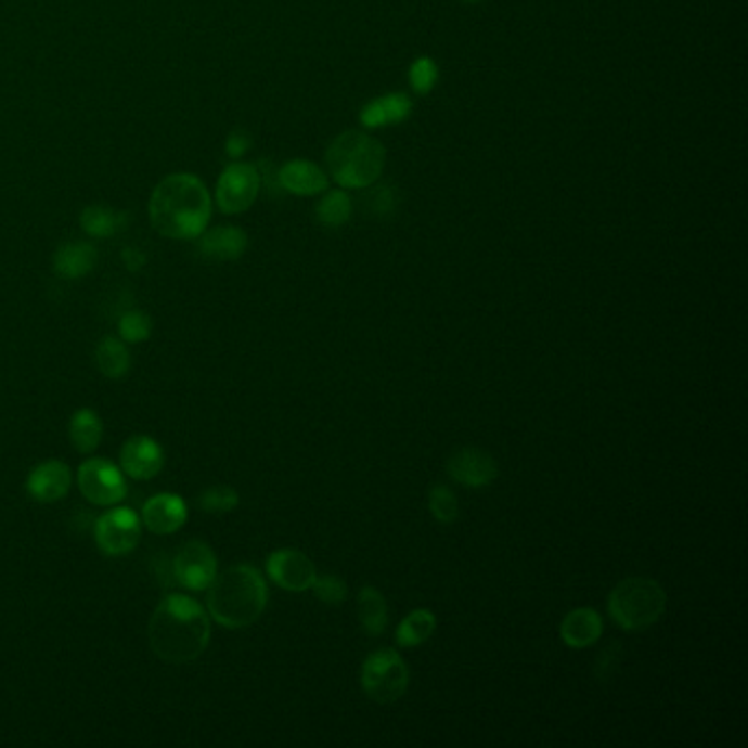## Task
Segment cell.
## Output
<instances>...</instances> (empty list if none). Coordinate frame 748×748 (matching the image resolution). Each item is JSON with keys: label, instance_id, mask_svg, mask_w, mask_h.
Returning <instances> with one entry per match:
<instances>
[{"label": "cell", "instance_id": "1", "mask_svg": "<svg viewBox=\"0 0 748 748\" xmlns=\"http://www.w3.org/2000/svg\"><path fill=\"white\" fill-rule=\"evenodd\" d=\"M147 639L160 661L171 666L194 663L211 641L209 612L192 597L167 595L150 619Z\"/></svg>", "mask_w": 748, "mask_h": 748}, {"label": "cell", "instance_id": "2", "mask_svg": "<svg viewBox=\"0 0 748 748\" xmlns=\"http://www.w3.org/2000/svg\"><path fill=\"white\" fill-rule=\"evenodd\" d=\"M152 227L171 240H196L211 222V196L194 173L163 178L150 198Z\"/></svg>", "mask_w": 748, "mask_h": 748}, {"label": "cell", "instance_id": "3", "mask_svg": "<svg viewBox=\"0 0 748 748\" xmlns=\"http://www.w3.org/2000/svg\"><path fill=\"white\" fill-rule=\"evenodd\" d=\"M207 591L209 615L229 630L253 626L268 606L266 580L253 565L229 567L216 576Z\"/></svg>", "mask_w": 748, "mask_h": 748}, {"label": "cell", "instance_id": "4", "mask_svg": "<svg viewBox=\"0 0 748 748\" xmlns=\"http://www.w3.org/2000/svg\"><path fill=\"white\" fill-rule=\"evenodd\" d=\"M385 160L383 143L360 130L338 134L325 152L330 176L343 190H366L376 184L385 171Z\"/></svg>", "mask_w": 748, "mask_h": 748}, {"label": "cell", "instance_id": "5", "mask_svg": "<svg viewBox=\"0 0 748 748\" xmlns=\"http://www.w3.org/2000/svg\"><path fill=\"white\" fill-rule=\"evenodd\" d=\"M668 608L666 589L652 578H626L608 595V615L626 632H641L657 623Z\"/></svg>", "mask_w": 748, "mask_h": 748}, {"label": "cell", "instance_id": "6", "mask_svg": "<svg viewBox=\"0 0 748 748\" xmlns=\"http://www.w3.org/2000/svg\"><path fill=\"white\" fill-rule=\"evenodd\" d=\"M409 666L394 647H383L371 652L360 670L362 692L381 705H391L400 700L409 689Z\"/></svg>", "mask_w": 748, "mask_h": 748}, {"label": "cell", "instance_id": "7", "mask_svg": "<svg viewBox=\"0 0 748 748\" xmlns=\"http://www.w3.org/2000/svg\"><path fill=\"white\" fill-rule=\"evenodd\" d=\"M77 486L86 501L100 507H113L128 494L121 467L108 459H88L77 470Z\"/></svg>", "mask_w": 748, "mask_h": 748}, {"label": "cell", "instance_id": "8", "mask_svg": "<svg viewBox=\"0 0 748 748\" xmlns=\"http://www.w3.org/2000/svg\"><path fill=\"white\" fill-rule=\"evenodd\" d=\"M261 176L255 165L248 163H231L220 180L216 190V201L222 214L237 216L253 207V203L259 196Z\"/></svg>", "mask_w": 748, "mask_h": 748}, {"label": "cell", "instance_id": "9", "mask_svg": "<svg viewBox=\"0 0 748 748\" xmlns=\"http://www.w3.org/2000/svg\"><path fill=\"white\" fill-rule=\"evenodd\" d=\"M176 582L186 591H207L218 576V559L214 549L203 540L184 542L171 565Z\"/></svg>", "mask_w": 748, "mask_h": 748}, {"label": "cell", "instance_id": "10", "mask_svg": "<svg viewBox=\"0 0 748 748\" xmlns=\"http://www.w3.org/2000/svg\"><path fill=\"white\" fill-rule=\"evenodd\" d=\"M268 578L288 593H306L317 580V567L299 549H276L266 559Z\"/></svg>", "mask_w": 748, "mask_h": 748}, {"label": "cell", "instance_id": "11", "mask_svg": "<svg viewBox=\"0 0 748 748\" xmlns=\"http://www.w3.org/2000/svg\"><path fill=\"white\" fill-rule=\"evenodd\" d=\"M95 540L106 555H126L141 540V518L130 507H115L98 518Z\"/></svg>", "mask_w": 748, "mask_h": 748}, {"label": "cell", "instance_id": "12", "mask_svg": "<svg viewBox=\"0 0 748 748\" xmlns=\"http://www.w3.org/2000/svg\"><path fill=\"white\" fill-rule=\"evenodd\" d=\"M450 479L470 490L488 488L499 477L496 459L481 448H459L446 463Z\"/></svg>", "mask_w": 748, "mask_h": 748}, {"label": "cell", "instance_id": "13", "mask_svg": "<svg viewBox=\"0 0 748 748\" xmlns=\"http://www.w3.org/2000/svg\"><path fill=\"white\" fill-rule=\"evenodd\" d=\"M163 448L152 437H130L121 448V470L137 481L154 479L163 470Z\"/></svg>", "mask_w": 748, "mask_h": 748}, {"label": "cell", "instance_id": "14", "mask_svg": "<svg viewBox=\"0 0 748 748\" xmlns=\"http://www.w3.org/2000/svg\"><path fill=\"white\" fill-rule=\"evenodd\" d=\"M70 483V467L64 461L51 459L34 467L27 479V492L38 503H55L68 494Z\"/></svg>", "mask_w": 748, "mask_h": 748}, {"label": "cell", "instance_id": "15", "mask_svg": "<svg viewBox=\"0 0 748 748\" xmlns=\"http://www.w3.org/2000/svg\"><path fill=\"white\" fill-rule=\"evenodd\" d=\"M186 505L176 494H156L143 505V525L158 536L176 533L186 523Z\"/></svg>", "mask_w": 748, "mask_h": 748}, {"label": "cell", "instance_id": "16", "mask_svg": "<svg viewBox=\"0 0 748 748\" xmlns=\"http://www.w3.org/2000/svg\"><path fill=\"white\" fill-rule=\"evenodd\" d=\"M279 182H282L286 192L295 196H319L327 192L330 178L319 165L304 158H295L279 169Z\"/></svg>", "mask_w": 748, "mask_h": 748}, {"label": "cell", "instance_id": "17", "mask_svg": "<svg viewBox=\"0 0 748 748\" xmlns=\"http://www.w3.org/2000/svg\"><path fill=\"white\" fill-rule=\"evenodd\" d=\"M604 634V619L595 608H576L559 623V639L573 649H584L597 643Z\"/></svg>", "mask_w": 748, "mask_h": 748}, {"label": "cell", "instance_id": "18", "mask_svg": "<svg viewBox=\"0 0 748 748\" xmlns=\"http://www.w3.org/2000/svg\"><path fill=\"white\" fill-rule=\"evenodd\" d=\"M413 113V102L404 92H396V95H385L369 102L360 111V124L364 128H389L404 124Z\"/></svg>", "mask_w": 748, "mask_h": 748}, {"label": "cell", "instance_id": "19", "mask_svg": "<svg viewBox=\"0 0 748 748\" xmlns=\"http://www.w3.org/2000/svg\"><path fill=\"white\" fill-rule=\"evenodd\" d=\"M198 248L209 259L233 261V259H240L246 253L248 237L237 227H218V229L205 231L201 235Z\"/></svg>", "mask_w": 748, "mask_h": 748}, {"label": "cell", "instance_id": "20", "mask_svg": "<svg viewBox=\"0 0 748 748\" xmlns=\"http://www.w3.org/2000/svg\"><path fill=\"white\" fill-rule=\"evenodd\" d=\"M98 266V248L88 242H68L53 255V270L64 279H81Z\"/></svg>", "mask_w": 748, "mask_h": 748}, {"label": "cell", "instance_id": "21", "mask_svg": "<svg viewBox=\"0 0 748 748\" xmlns=\"http://www.w3.org/2000/svg\"><path fill=\"white\" fill-rule=\"evenodd\" d=\"M358 619L369 636H381L389 626V606L376 586H362L358 591Z\"/></svg>", "mask_w": 748, "mask_h": 748}, {"label": "cell", "instance_id": "22", "mask_svg": "<svg viewBox=\"0 0 748 748\" xmlns=\"http://www.w3.org/2000/svg\"><path fill=\"white\" fill-rule=\"evenodd\" d=\"M68 435L77 452L90 454L92 450H98L104 437V424L100 415L92 409H79L68 424Z\"/></svg>", "mask_w": 748, "mask_h": 748}, {"label": "cell", "instance_id": "23", "mask_svg": "<svg viewBox=\"0 0 748 748\" xmlns=\"http://www.w3.org/2000/svg\"><path fill=\"white\" fill-rule=\"evenodd\" d=\"M437 628V617L428 608L411 610L396 630V641L400 647H417L426 643Z\"/></svg>", "mask_w": 748, "mask_h": 748}, {"label": "cell", "instance_id": "24", "mask_svg": "<svg viewBox=\"0 0 748 748\" xmlns=\"http://www.w3.org/2000/svg\"><path fill=\"white\" fill-rule=\"evenodd\" d=\"M79 224L90 237H111L124 224H128V216L124 211H115V209L95 205V207H86L81 211Z\"/></svg>", "mask_w": 748, "mask_h": 748}, {"label": "cell", "instance_id": "25", "mask_svg": "<svg viewBox=\"0 0 748 748\" xmlns=\"http://www.w3.org/2000/svg\"><path fill=\"white\" fill-rule=\"evenodd\" d=\"M95 358H98L100 371L111 381H119L130 371V351L119 338H113V336L102 338V343L98 345Z\"/></svg>", "mask_w": 748, "mask_h": 748}, {"label": "cell", "instance_id": "26", "mask_svg": "<svg viewBox=\"0 0 748 748\" xmlns=\"http://www.w3.org/2000/svg\"><path fill=\"white\" fill-rule=\"evenodd\" d=\"M353 214V203L345 192H327L317 205V218L323 227L338 229L349 222Z\"/></svg>", "mask_w": 748, "mask_h": 748}, {"label": "cell", "instance_id": "27", "mask_svg": "<svg viewBox=\"0 0 748 748\" xmlns=\"http://www.w3.org/2000/svg\"><path fill=\"white\" fill-rule=\"evenodd\" d=\"M428 510L437 523L452 525L459 518V499L448 486L435 483L428 490Z\"/></svg>", "mask_w": 748, "mask_h": 748}, {"label": "cell", "instance_id": "28", "mask_svg": "<svg viewBox=\"0 0 748 748\" xmlns=\"http://www.w3.org/2000/svg\"><path fill=\"white\" fill-rule=\"evenodd\" d=\"M198 505L209 514H224L240 505V494L229 486H214L201 494Z\"/></svg>", "mask_w": 748, "mask_h": 748}, {"label": "cell", "instance_id": "29", "mask_svg": "<svg viewBox=\"0 0 748 748\" xmlns=\"http://www.w3.org/2000/svg\"><path fill=\"white\" fill-rule=\"evenodd\" d=\"M439 79V68L430 57H420L413 62L409 70V83L415 95H428V92L437 86Z\"/></svg>", "mask_w": 748, "mask_h": 748}, {"label": "cell", "instance_id": "30", "mask_svg": "<svg viewBox=\"0 0 748 748\" xmlns=\"http://www.w3.org/2000/svg\"><path fill=\"white\" fill-rule=\"evenodd\" d=\"M152 334V319L141 310H130L119 319V336L126 343H143Z\"/></svg>", "mask_w": 748, "mask_h": 748}, {"label": "cell", "instance_id": "31", "mask_svg": "<svg viewBox=\"0 0 748 748\" xmlns=\"http://www.w3.org/2000/svg\"><path fill=\"white\" fill-rule=\"evenodd\" d=\"M310 591L327 606H338L347 599V582L338 576H317Z\"/></svg>", "mask_w": 748, "mask_h": 748}, {"label": "cell", "instance_id": "32", "mask_svg": "<svg viewBox=\"0 0 748 748\" xmlns=\"http://www.w3.org/2000/svg\"><path fill=\"white\" fill-rule=\"evenodd\" d=\"M396 192L389 184H381L369 194V211L376 216H387L396 209Z\"/></svg>", "mask_w": 748, "mask_h": 748}, {"label": "cell", "instance_id": "33", "mask_svg": "<svg viewBox=\"0 0 748 748\" xmlns=\"http://www.w3.org/2000/svg\"><path fill=\"white\" fill-rule=\"evenodd\" d=\"M250 150V137L246 132H231V137L227 139V156L231 158H242L246 152Z\"/></svg>", "mask_w": 748, "mask_h": 748}, {"label": "cell", "instance_id": "34", "mask_svg": "<svg viewBox=\"0 0 748 748\" xmlns=\"http://www.w3.org/2000/svg\"><path fill=\"white\" fill-rule=\"evenodd\" d=\"M124 261L130 270H139L145 263V255H141L137 248H126L124 250Z\"/></svg>", "mask_w": 748, "mask_h": 748}, {"label": "cell", "instance_id": "35", "mask_svg": "<svg viewBox=\"0 0 748 748\" xmlns=\"http://www.w3.org/2000/svg\"><path fill=\"white\" fill-rule=\"evenodd\" d=\"M465 3H479V0H465Z\"/></svg>", "mask_w": 748, "mask_h": 748}]
</instances>
